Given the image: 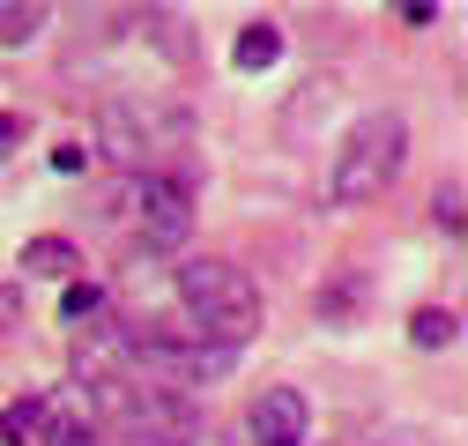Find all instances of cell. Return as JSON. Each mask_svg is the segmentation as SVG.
Returning <instances> with one entry per match:
<instances>
[{
  "instance_id": "obj_1",
  "label": "cell",
  "mask_w": 468,
  "mask_h": 446,
  "mask_svg": "<svg viewBox=\"0 0 468 446\" xmlns=\"http://www.w3.org/2000/svg\"><path fill=\"white\" fill-rule=\"evenodd\" d=\"M171 291H179V313L194 327V343H208V350H239L261 327V283L239 260H179Z\"/></svg>"
},
{
  "instance_id": "obj_2",
  "label": "cell",
  "mask_w": 468,
  "mask_h": 446,
  "mask_svg": "<svg viewBox=\"0 0 468 446\" xmlns=\"http://www.w3.org/2000/svg\"><path fill=\"white\" fill-rule=\"evenodd\" d=\"M401 164H409V120H401V112H365V120L342 134V149H335L327 201H335V208L379 201V194L401 179Z\"/></svg>"
},
{
  "instance_id": "obj_3",
  "label": "cell",
  "mask_w": 468,
  "mask_h": 446,
  "mask_svg": "<svg viewBox=\"0 0 468 446\" xmlns=\"http://www.w3.org/2000/svg\"><path fill=\"white\" fill-rule=\"evenodd\" d=\"M134 231L149 253H179L194 239V194L179 179H149L142 186V208H134Z\"/></svg>"
},
{
  "instance_id": "obj_4",
  "label": "cell",
  "mask_w": 468,
  "mask_h": 446,
  "mask_svg": "<svg viewBox=\"0 0 468 446\" xmlns=\"http://www.w3.org/2000/svg\"><path fill=\"white\" fill-rule=\"evenodd\" d=\"M164 134H179V120L156 104H104V156L112 164H149Z\"/></svg>"
},
{
  "instance_id": "obj_5",
  "label": "cell",
  "mask_w": 468,
  "mask_h": 446,
  "mask_svg": "<svg viewBox=\"0 0 468 446\" xmlns=\"http://www.w3.org/2000/svg\"><path fill=\"white\" fill-rule=\"evenodd\" d=\"M313 439V409L298 387H268V395H253L246 409V446H305Z\"/></svg>"
},
{
  "instance_id": "obj_6",
  "label": "cell",
  "mask_w": 468,
  "mask_h": 446,
  "mask_svg": "<svg viewBox=\"0 0 468 446\" xmlns=\"http://www.w3.org/2000/svg\"><path fill=\"white\" fill-rule=\"evenodd\" d=\"M230 60H239L246 75L275 68V60H282V30H275V23H246V30H239V45H230Z\"/></svg>"
},
{
  "instance_id": "obj_7",
  "label": "cell",
  "mask_w": 468,
  "mask_h": 446,
  "mask_svg": "<svg viewBox=\"0 0 468 446\" xmlns=\"http://www.w3.org/2000/svg\"><path fill=\"white\" fill-rule=\"evenodd\" d=\"M409 334H417L424 350H453L461 343V313L453 305H424V313H409Z\"/></svg>"
},
{
  "instance_id": "obj_8",
  "label": "cell",
  "mask_w": 468,
  "mask_h": 446,
  "mask_svg": "<svg viewBox=\"0 0 468 446\" xmlns=\"http://www.w3.org/2000/svg\"><path fill=\"white\" fill-rule=\"evenodd\" d=\"M23 268L45 275V283H52V275H75V246H68V239H30V246H23Z\"/></svg>"
},
{
  "instance_id": "obj_9",
  "label": "cell",
  "mask_w": 468,
  "mask_h": 446,
  "mask_svg": "<svg viewBox=\"0 0 468 446\" xmlns=\"http://www.w3.org/2000/svg\"><path fill=\"white\" fill-rule=\"evenodd\" d=\"M60 313H68V320H75V327H82V320H97V313H104V291H97V283H75V291H68V305H60Z\"/></svg>"
},
{
  "instance_id": "obj_10",
  "label": "cell",
  "mask_w": 468,
  "mask_h": 446,
  "mask_svg": "<svg viewBox=\"0 0 468 446\" xmlns=\"http://www.w3.org/2000/svg\"><path fill=\"white\" fill-rule=\"evenodd\" d=\"M45 23V8H0V45H16V37H30Z\"/></svg>"
},
{
  "instance_id": "obj_11",
  "label": "cell",
  "mask_w": 468,
  "mask_h": 446,
  "mask_svg": "<svg viewBox=\"0 0 468 446\" xmlns=\"http://www.w3.org/2000/svg\"><path fill=\"white\" fill-rule=\"evenodd\" d=\"M431 216H439V231H461V179H446L431 194Z\"/></svg>"
}]
</instances>
